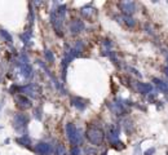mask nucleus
<instances>
[{
	"instance_id": "7",
	"label": "nucleus",
	"mask_w": 168,
	"mask_h": 155,
	"mask_svg": "<svg viewBox=\"0 0 168 155\" xmlns=\"http://www.w3.org/2000/svg\"><path fill=\"white\" fill-rule=\"evenodd\" d=\"M84 27H85L84 22L81 21V19H74L71 22V25H70V32L73 35H78L84 30Z\"/></svg>"
},
{
	"instance_id": "16",
	"label": "nucleus",
	"mask_w": 168,
	"mask_h": 155,
	"mask_svg": "<svg viewBox=\"0 0 168 155\" xmlns=\"http://www.w3.org/2000/svg\"><path fill=\"white\" fill-rule=\"evenodd\" d=\"M0 36H1L8 44H12V43H13V38H12L10 34L8 32V31H5V30H0Z\"/></svg>"
},
{
	"instance_id": "9",
	"label": "nucleus",
	"mask_w": 168,
	"mask_h": 155,
	"mask_svg": "<svg viewBox=\"0 0 168 155\" xmlns=\"http://www.w3.org/2000/svg\"><path fill=\"white\" fill-rule=\"evenodd\" d=\"M18 67H19V71H21V75L25 78V79H30V78L33 76V69H31L30 63H25V62L19 61Z\"/></svg>"
},
{
	"instance_id": "6",
	"label": "nucleus",
	"mask_w": 168,
	"mask_h": 155,
	"mask_svg": "<svg viewBox=\"0 0 168 155\" xmlns=\"http://www.w3.org/2000/svg\"><path fill=\"white\" fill-rule=\"evenodd\" d=\"M35 153L38 155H50L52 154V146L49 143L40 142L35 146Z\"/></svg>"
},
{
	"instance_id": "22",
	"label": "nucleus",
	"mask_w": 168,
	"mask_h": 155,
	"mask_svg": "<svg viewBox=\"0 0 168 155\" xmlns=\"http://www.w3.org/2000/svg\"><path fill=\"white\" fill-rule=\"evenodd\" d=\"M56 154L57 155H65V149L61 143H57L56 145Z\"/></svg>"
},
{
	"instance_id": "15",
	"label": "nucleus",
	"mask_w": 168,
	"mask_h": 155,
	"mask_svg": "<svg viewBox=\"0 0 168 155\" xmlns=\"http://www.w3.org/2000/svg\"><path fill=\"white\" fill-rule=\"evenodd\" d=\"M153 81H154L155 85H157V87L161 89L162 92H164V93H167V94H168V81H163L161 79H157V78H154Z\"/></svg>"
},
{
	"instance_id": "1",
	"label": "nucleus",
	"mask_w": 168,
	"mask_h": 155,
	"mask_svg": "<svg viewBox=\"0 0 168 155\" xmlns=\"http://www.w3.org/2000/svg\"><path fill=\"white\" fill-rule=\"evenodd\" d=\"M87 137L91 143H93L96 146H100V145H102V142L105 140V133L98 127H91L87 131Z\"/></svg>"
},
{
	"instance_id": "4",
	"label": "nucleus",
	"mask_w": 168,
	"mask_h": 155,
	"mask_svg": "<svg viewBox=\"0 0 168 155\" xmlns=\"http://www.w3.org/2000/svg\"><path fill=\"white\" fill-rule=\"evenodd\" d=\"M27 123H29V118H27V115H25V114H16V115H14L13 125H14V128H16V129H17L18 132L25 131Z\"/></svg>"
},
{
	"instance_id": "14",
	"label": "nucleus",
	"mask_w": 168,
	"mask_h": 155,
	"mask_svg": "<svg viewBox=\"0 0 168 155\" xmlns=\"http://www.w3.org/2000/svg\"><path fill=\"white\" fill-rule=\"evenodd\" d=\"M109 106H110V108L112 111L115 112L116 115H124L127 112L126 107L123 106V103H118V102H114V103H109Z\"/></svg>"
},
{
	"instance_id": "20",
	"label": "nucleus",
	"mask_w": 168,
	"mask_h": 155,
	"mask_svg": "<svg viewBox=\"0 0 168 155\" xmlns=\"http://www.w3.org/2000/svg\"><path fill=\"white\" fill-rule=\"evenodd\" d=\"M44 54H45V58L48 60V62H52V63H53V62H54V56H53V53L50 52L49 49H45V50H44Z\"/></svg>"
},
{
	"instance_id": "21",
	"label": "nucleus",
	"mask_w": 168,
	"mask_h": 155,
	"mask_svg": "<svg viewBox=\"0 0 168 155\" xmlns=\"http://www.w3.org/2000/svg\"><path fill=\"white\" fill-rule=\"evenodd\" d=\"M19 38L23 40V43L27 45L30 43V38H31V34L30 32H26V34H22V35H19Z\"/></svg>"
},
{
	"instance_id": "25",
	"label": "nucleus",
	"mask_w": 168,
	"mask_h": 155,
	"mask_svg": "<svg viewBox=\"0 0 168 155\" xmlns=\"http://www.w3.org/2000/svg\"><path fill=\"white\" fill-rule=\"evenodd\" d=\"M124 127H126V131L128 132V133H130V132L132 131V125H131V122H127V123H126V125H124Z\"/></svg>"
},
{
	"instance_id": "13",
	"label": "nucleus",
	"mask_w": 168,
	"mask_h": 155,
	"mask_svg": "<svg viewBox=\"0 0 168 155\" xmlns=\"http://www.w3.org/2000/svg\"><path fill=\"white\" fill-rule=\"evenodd\" d=\"M136 88L140 93L142 94H149V93L153 91V85L147 84V83H136Z\"/></svg>"
},
{
	"instance_id": "2",
	"label": "nucleus",
	"mask_w": 168,
	"mask_h": 155,
	"mask_svg": "<svg viewBox=\"0 0 168 155\" xmlns=\"http://www.w3.org/2000/svg\"><path fill=\"white\" fill-rule=\"evenodd\" d=\"M66 133H67V138L73 146H78V143L81 141V132L74 124H66Z\"/></svg>"
},
{
	"instance_id": "26",
	"label": "nucleus",
	"mask_w": 168,
	"mask_h": 155,
	"mask_svg": "<svg viewBox=\"0 0 168 155\" xmlns=\"http://www.w3.org/2000/svg\"><path fill=\"white\" fill-rule=\"evenodd\" d=\"M154 153H155V149H154V147H151V149L145 151V155H153Z\"/></svg>"
},
{
	"instance_id": "5",
	"label": "nucleus",
	"mask_w": 168,
	"mask_h": 155,
	"mask_svg": "<svg viewBox=\"0 0 168 155\" xmlns=\"http://www.w3.org/2000/svg\"><path fill=\"white\" fill-rule=\"evenodd\" d=\"M18 91L21 93H23V94L31 97V98H36L38 93H39V87L36 84H34V83H30V84L25 85V87H19Z\"/></svg>"
},
{
	"instance_id": "3",
	"label": "nucleus",
	"mask_w": 168,
	"mask_h": 155,
	"mask_svg": "<svg viewBox=\"0 0 168 155\" xmlns=\"http://www.w3.org/2000/svg\"><path fill=\"white\" fill-rule=\"evenodd\" d=\"M64 19L65 18H62L60 14L57 13V10L56 9H53L52 10V13H50V22H52V25L54 27V30H56V32L57 35H62V23H64Z\"/></svg>"
},
{
	"instance_id": "10",
	"label": "nucleus",
	"mask_w": 168,
	"mask_h": 155,
	"mask_svg": "<svg viewBox=\"0 0 168 155\" xmlns=\"http://www.w3.org/2000/svg\"><path fill=\"white\" fill-rule=\"evenodd\" d=\"M14 100H16V102H17L18 106L21 107V108H23V110H26V108H30L31 107V101L27 98L26 96L18 94V96L14 97Z\"/></svg>"
},
{
	"instance_id": "8",
	"label": "nucleus",
	"mask_w": 168,
	"mask_h": 155,
	"mask_svg": "<svg viewBox=\"0 0 168 155\" xmlns=\"http://www.w3.org/2000/svg\"><path fill=\"white\" fill-rule=\"evenodd\" d=\"M119 5L124 16H131L136 10V4L133 1H122Z\"/></svg>"
},
{
	"instance_id": "12",
	"label": "nucleus",
	"mask_w": 168,
	"mask_h": 155,
	"mask_svg": "<svg viewBox=\"0 0 168 155\" xmlns=\"http://www.w3.org/2000/svg\"><path fill=\"white\" fill-rule=\"evenodd\" d=\"M71 105L74 107H76L78 110H84L85 107H87V103H85V101L83 98H80V97H71Z\"/></svg>"
},
{
	"instance_id": "27",
	"label": "nucleus",
	"mask_w": 168,
	"mask_h": 155,
	"mask_svg": "<svg viewBox=\"0 0 168 155\" xmlns=\"http://www.w3.org/2000/svg\"><path fill=\"white\" fill-rule=\"evenodd\" d=\"M147 98H149V101H154V100H155V94H149V97H147Z\"/></svg>"
},
{
	"instance_id": "24",
	"label": "nucleus",
	"mask_w": 168,
	"mask_h": 155,
	"mask_svg": "<svg viewBox=\"0 0 168 155\" xmlns=\"http://www.w3.org/2000/svg\"><path fill=\"white\" fill-rule=\"evenodd\" d=\"M85 154H87V155H96L97 151L95 149H92V147H88V149L85 150Z\"/></svg>"
},
{
	"instance_id": "17",
	"label": "nucleus",
	"mask_w": 168,
	"mask_h": 155,
	"mask_svg": "<svg viewBox=\"0 0 168 155\" xmlns=\"http://www.w3.org/2000/svg\"><path fill=\"white\" fill-rule=\"evenodd\" d=\"M81 14L84 16V17H87V18H91L92 17V14H93V9L89 5H87L85 8H81Z\"/></svg>"
},
{
	"instance_id": "11",
	"label": "nucleus",
	"mask_w": 168,
	"mask_h": 155,
	"mask_svg": "<svg viewBox=\"0 0 168 155\" xmlns=\"http://www.w3.org/2000/svg\"><path fill=\"white\" fill-rule=\"evenodd\" d=\"M107 137H109V140H110V142L112 143V145H116V143L122 145V142L119 141V131H118V128L110 127L109 133H107Z\"/></svg>"
},
{
	"instance_id": "18",
	"label": "nucleus",
	"mask_w": 168,
	"mask_h": 155,
	"mask_svg": "<svg viewBox=\"0 0 168 155\" xmlns=\"http://www.w3.org/2000/svg\"><path fill=\"white\" fill-rule=\"evenodd\" d=\"M123 19H124V22H126V25H127V26H130V27H135L136 21L131 17V16H123Z\"/></svg>"
},
{
	"instance_id": "23",
	"label": "nucleus",
	"mask_w": 168,
	"mask_h": 155,
	"mask_svg": "<svg viewBox=\"0 0 168 155\" xmlns=\"http://www.w3.org/2000/svg\"><path fill=\"white\" fill-rule=\"evenodd\" d=\"M79 154H80L79 146H73V149H71V155H79Z\"/></svg>"
},
{
	"instance_id": "19",
	"label": "nucleus",
	"mask_w": 168,
	"mask_h": 155,
	"mask_svg": "<svg viewBox=\"0 0 168 155\" xmlns=\"http://www.w3.org/2000/svg\"><path fill=\"white\" fill-rule=\"evenodd\" d=\"M17 142H18V143H21V145H23V146H29V145H31L30 138L27 137L26 134H25V136H22L21 138H17Z\"/></svg>"
}]
</instances>
